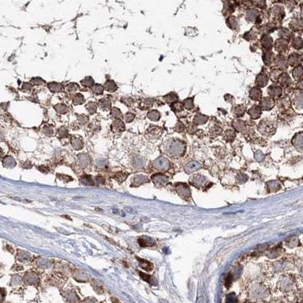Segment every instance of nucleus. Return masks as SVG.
I'll list each match as a JSON object with an SVG mask.
<instances>
[{
    "mask_svg": "<svg viewBox=\"0 0 303 303\" xmlns=\"http://www.w3.org/2000/svg\"><path fill=\"white\" fill-rule=\"evenodd\" d=\"M167 150L173 155H181L184 152V146L178 141H174L167 146Z\"/></svg>",
    "mask_w": 303,
    "mask_h": 303,
    "instance_id": "1",
    "label": "nucleus"
},
{
    "mask_svg": "<svg viewBox=\"0 0 303 303\" xmlns=\"http://www.w3.org/2000/svg\"><path fill=\"white\" fill-rule=\"evenodd\" d=\"M112 131L119 133V132L124 131V129H125V127H124V123L121 120L117 119V121L113 122V124H112Z\"/></svg>",
    "mask_w": 303,
    "mask_h": 303,
    "instance_id": "2",
    "label": "nucleus"
},
{
    "mask_svg": "<svg viewBox=\"0 0 303 303\" xmlns=\"http://www.w3.org/2000/svg\"><path fill=\"white\" fill-rule=\"evenodd\" d=\"M47 87L49 89L52 93H58V92L62 91L63 89V87L61 83H56V82H50L47 84Z\"/></svg>",
    "mask_w": 303,
    "mask_h": 303,
    "instance_id": "3",
    "label": "nucleus"
},
{
    "mask_svg": "<svg viewBox=\"0 0 303 303\" xmlns=\"http://www.w3.org/2000/svg\"><path fill=\"white\" fill-rule=\"evenodd\" d=\"M99 107L103 111L109 110L111 108V101L108 98H103L99 101Z\"/></svg>",
    "mask_w": 303,
    "mask_h": 303,
    "instance_id": "4",
    "label": "nucleus"
},
{
    "mask_svg": "<svg viewBox=\"0 0 303 303\" xmlns=\"http://www.w3.org/2000/svg\"><path fill=\"white\" fill-rule=\"evenodd\" d=\"M104 87V89H105L107 91L110 92V93L116 91L117 89H118V86L115 83V81H112V80H108V81H106Z\"/></svg>",
    "mask_w": 303,
    "mask_h": 303,
    "instance_id": "5",
    "label": "nucleus"
},
{
    "mask_svg": "<svg viewBox=\"0 0 303 303\" xmlns=\"http://www.w3.org/2000/svg\"><path fill=\"white\" fill-rule=\"evenodd\" d=\"M155 165L157 168L159 167V168H161V169H165V168L169 167V162H168L167 159L161 158V159H158L155 161Z\"/></svg>",
    "mask_w": 303,
    "mask_h": 303,
    "instance_id": "6",
    "label": "nucleus"
},
{
    "mask_svg": "<svg viewBox=\"0 0 303 303\" xmlns=\"http://www.w3.org/2000/svg\"><path fill=\"white\" fill-rule=\"evenodd\" d=\"M200 167V165L196 161H193L191 163L188 164L186 167H185V171L187 173H192V172L197 171Z\"/></svg>",
    "mask_w": 303,
    "mask_h": 303,
    "instance_id": "7",
    "label": "nucleus"
},
{
    "mask_svg": "<svg viewBox=\"0 0 303 303\" xmlns=\"http://www.w3.org/2000/svg\"><path fill=\"white\" fill-rule=\"evenodd\" d=\"M139 243L141 246H153L155 244V242L154 240L150 239L148 237H142L139 239Z\"/></svg>",
    "mask_w": 303,
    "mask_h": 303,
    "instance_id": "8",
    "label": "nucleus"
},
{
    "mask_svg": "<svg viewBox=\"0 0 303 303\" xmlns=\"http://www.w3.org/2000/svg\"><path fill=\"white\" fill-rule=\"evenodd\" d=\"M139 260V262H140V266L142 268H143L146 271H151V270L153 268V265L152 263H150L149 261H146V260H144V259H138Z\"/></svg>",
    "mask_w": 303,
    "mask_h": 303,
    "instance_id": "9",
    "label": "nucleus"
},
{
    "mask_svg": "<svg viewBox=\"0 0 303 303\" xmlns=\"http://www.w3.org/2000/svg\"><path fill=\"white\" fill-rule=\"evenodd\" d=\"M78 89H79L78 84H77V83H69V84L67 85L65 87V92L69 94L74 93L77 91Z\"/></svg>",
    "mask_w": 303,
    "mask_h": 303,
    "instance_id": "10",
    "label": "nucleus"
},
{
    "mask_svg": "<svg viewBox=\"0 0 303 303\" xmlns=\"http://www.w3.org/2000/svg\"><path fill=\"white\" fill-rule=\"evenodd\" d=\"M85 102L84 96L81 93H77L74 95L73 97V103L75 105H82Z\"/></svg>",
    "mask_w": 303,
    "mask_h": 303,
    "instance_id": "11",
    "label": "nucleus"
},
{
    "mask_svg": "<svg viewBox=\"0 0 303 303\" xmlns=\"http://www.w3.org/2000/svg\"><path fill=\"white\" fill-rule=\"evenodd\" d=\"M81 85L84 87H92L94 84V80L91 77H86L84 79H83L82 81H81Z\"/></svg>",
    "mask_w": 303,
    "mask_h": 303,
    "instance_id": "12",
    "label": "nucleus"
},
{
    "mask_svg": "<svg viewBox=\"0 0 303 303\" xmlns=\"http://www.w3.org/2000/svg\"><path fill=\"white\" fill-rule=\"evenodd\" d=\"M92 91H93V93L94 94H95V95H101V94L103 93L104 87L101 84L95 83V84H93V86L92 87Z\"/></svg>",
    "mask_w": 303,
    "mask_h": 303,
    "instance_id": "13",
    "label": "nucleus"
},
{
    "mask_svg": "<svg viewBox=\"0 0 303 303\" xmlns=\"http://www.w3.org/2000/svg\"><path fill=\"white\" fill-rule=\"evenodd\" d=\"M54 108H55V111H56L58 113H59V114H66L67 112H68V107H67V105L64 104H62V103L55 105L54 106Z\"/></svg>",
    "mask_w": 303,
    "mask_h": 303,
    "instance_id": "14",
    "label": "nucleus"
},
{
    "mask_svg": "<svg viewBox=\"0 0 303 303\" xmlns=\"http://www.w3.org/2000/svg\"><path fill=\"white\" fill-rule=\"evenodd\" d=\"M249 114L253 118H258L261 115V109L257 106H254L249 110Z\"/></svg>",
    "mask_w": 303,
    "mask_h": 303,
    "instance_id": "15",
    "label": "nucleus"
},
{
    "mask_svg": "<svg viewBox=\"0 0 303 303\" xmlns=\"http://www.w3.org/2000/svg\"><path fill=\"white\" fill-rule=\"evenodd\" d=\"M86 108H87V110L89 112V114L93 115V114H94V113L96 112L97 106H96V104H95V102H89V103H87V105H86Z\"/></svg>",
    "mask_w": 303,
    "mask_h": 303,
    "instance_id": "16",
    "label": "nucleus"
},
{
    "mask_svg": "<svg viewBox=\"0 0 303 303\" xmlns=\"http://www.w3.org/2000/svg\"><path fill=\"white\" fill-rule=\"evenodd\" d=\"M111 115L115 119H120L121 118V112L120 109H118V108H115V107H113L111 110Z\"/></svg>",
    "mask_w": 303,
    "mask_h": 303,
    "instance_id": "17",
    "label": "nucleus"
},
{
    "mask_svg": "<svg viewBox=\"0 0 303 303\" xmlns=\"http://www.w3.org/2000/svg\"><path fill=\"white\" fill-rule=\"evenodd\" d=\"M293 143L296 147L302 148V134H299V135H297L296 136V138L293 140Z\"/></svg>",
    "mask_w": 303,
    "mask_h": 303,
    "instance_id": "18",
    "label": "nucleus"
},
{
    "mask_svg": "<svg viewBox=\"0 0 303 303\" xmlns=\"http://www.w3.org/2000/svg\"><path fill=\"white\" fill-rule=\"evenodd\" d=\"M154 181H155V183H158V184H165V183L167 182V178L164 177L163 175H155V177L154 178Z\"/></svg>",
    "mask_w": 303,
    "mask_h": 303,
    "instance_id": "19",
    "label": "nucleus"
},
{
    "mask_svg": "<svg viewBox=\"0 0 303 303\" xmlns=\"http://www.w3.org/2000/svg\"><path fill=\"white\" fill-rule=\"evenodd\" d=\"M251 97L253 99H259L260 96H261V90L258 88H254V89H252L251 91Z\"/></svg>",
    "mask_w": 303,
    "mask_h": 303,
    "instance_id": "20",
    "label": "nucleus"
},
{
    "mask_svg": "<svg viewBox=\"0 0 303 303\" xmlns=\"http://www.w3.org/2000/svg\"><path fill=\"white\" fill-rule=\"evenodd\" d=\"M148 118L152 121H158L160 118V114L157 111H152L150 112H148Z\"/></svg>",
    "mask_w": 303,
    "mask_h": 303,
    "instance_id": "21",
    "label": "nucleus"
},
{
    "mask_svg": "<svg viewBox=\"0 0 303 303\" xmlns=\"http://www.w3.org/2000/svg\"><path fill=\"white\" fill-rule=\"evenodd\" d=\"M271 100H270L269 99H265L261 102V106L265 110H268L271 108Z\"/></svg>",
    "mask_w": 303,
    "mask_h": 303,
    "instance_id": "22",
    "label": "nucleus"
},
{
    "mask_svg": "<svg viewBox=\"0 0 303 303\" xmlns=\"http://www.w3.org/2000/svg\"><path fill=\"white\" fill-rule=\"evenodd\" d=\"M267 79L266 78V77L264 76V75H259L257 78V83L261 86V87H264L265 86L266 83H267Z\"/></svg>",
    "mask_w": 303,
    "mask_h": 303,
    "instance_id": "23",
    "label": "nucleus"
},
{
    "mask_svg": "<svg viewBox=\"0 0 303 303\" xmlns=\"http://www.w3.org/2000/svg\"><path fill=\"white\" fill-rule=\"evenodd\" d=\"M153 100L151 99H146L144 101H142V103L140 104V107H142V108L144 109H146V108H150L151 106L153 105Z\"/></svg>",
    "mask_w": 303,
    "mask_h": 303,
    "instance_id": "24",
    "label": "nucleus"
},
{
    "mask_svg": "<svg viewBox=\"0 0 303 303\" xmlns=\"http://www.w3.org/2000/svg\"><path fill=\"white\" fill-rule=\"evenodd\" d=\"M280 83L284 85V86H287V85L290 83V77H289V76L287 74H283L282 76H281V77H280Z\"/></svg>",
    "mask_w": 303,
    "mask_h": 303,
    "instance_id": "25",
    "label": "nucleus"
},
{
    "mask_svg": "<svg viewBox=\"0 0 303 303\" xmlns=\"http://www.w3.org/2000/svg\"><path fill=\"white\" fill-rule=\"evenodd\" d=\"M72 144L75 148H81L82 147V142L81 140L74 137L72 139Z\"/></svg>",
    "mask_w": 303,
    "mask_h": 303,
    "instance_id": "26",
    "label": "nucleus"
},
{
    "mask_svg": "<svg viewBox=\"0 0 303 303\" xmlns=\"http://www.w3.org/2000/svg\"><path fill=\"white\" fill-rule=\"evenodd\" d=\"M31 83L34 85L39 86V85L44 84L45 81L40 77H34L31 79Z\"/></svg>",
    "mask_w": 303,
    "mask_h": 303,
    "instance_id": "27",
    "label": "nucleus"
},
{
    "mask_svg": "<svg viewBox=\"0 0 303 303\" xmlns=\"http://www.w3.org/2000/svg\"><path fill=\"white\" fill-rule=\"evenodd\" d=\"M234 127H235L236 129L237 130H240V131L244 130V128H245L244 123L240 121H235V122H234Z\"/></svg>",
    "mask_w": 303,
    "mask_h": 303,
    "instance_id": "28",
    "label": "nucleus"
},
{
    "mask_svg": "<svg viewBox=\"0 0 303 303\" xmlns=\"http://www.w3.org/2000/svg\"><path fill=\"white\" fill-rule=\"evenodd\" d=\"M302 67H298V68H296L293 71V76H294L295 78H299V77L302 76Z\"/></svg>",
    "mask_w": 303,
    "mask_h": 303,
    "instance_id": "29",
    "label": "nucleus"
},
{
    "mask_svg": "<svg viewBox=\"0 0 303 303\" xmlns=\"http://www.w3.org/2000/svg\"><path fill=\"white\" fill-rule=\"evenodd\" d=\"M207 121V117L202 116V115H198L195 118V121L197 124H203Z\"/></svg>",
    "mask_w": 303,
    "mask_h": 303,
    "instance_id": "30",
    "label": "nucleus"
},
{
    "mask_svg": "<svg viewBox=\"0 0 303 303\" xmlns=\"http://www.w3.org/2000/svg\"><path fill=\"white\" fill-rule=\"evenodd\" d=\"M282 91L280 88H278V87H276V88H273L270 90V93L271 95H273V96H277V95H280L281 94Z\"/></svg>",
    "mask_w": 303,
    "mask_h": 303,
    "instance_id": "31",
    "label": "nucleus"
},
{
    "mask_svg": "<svg viewBox=\"0 0 303 303\" xmlns=\"http://www.w3.org/2000/svg\"><path fill=\"white\" fill-rule=\"evenodd\" d=\"M139 274L141 276V277H142L143 280L147 281V282L149 283V284H152V283H151V280H152V277H151V276L147 275V274H145V273H142V272H140V271H139Z\"/></svg>",
    "mask_w": 303,
    "mask_h": 303,
    "instance_id": "32",
    "label": "nucleus"
},
{
    "mask_svg": "<svg viewBox=\"0 0 303 303\" xmlns=\"http://www.w3.org/2000/svg\"><path fill=\"white\" fill-rule=\"evenodd\" d=\"M124 118H125V121H127V122H128V123H129V122H131L134 118V115L130 112H128L124 115Z\"/></svg>",
    "mask_w": 303,
    "mask_h": 303,
    "instance_id": "33",
    "label": "nucleus"
},
{
    "mask_svg": "<svg viewBox=\"0 0 303 303\" xmlns=\"http://www.w3.org/2000/svg\"><path fill=\"white\" fill-rule=\"evenodd\" d=\"M204 180H205V178L204 177H202L201 176H198L194 178V182H195L194 183H195V185H196L197 183H199L200 185H202V183H203ZM194 183H193V184H194Z\"/></svg>",
    "mask_w": 303,
    "mask_h": 303,
    "instance_id": "34",
    "label": "nucleus"
},
{
    "mask_svg": "<svg viewBox=\"0 0 303 303\" xmlns=\"http://www.w3.org/2000/svg\"><path fill=\"white\" fill-rule=\"evenodd\" d=\"M258 15V12H257L256 11H249L248 12V17L249 18V20H252V19H254L255 17H256V15Z\"/></svg>",
    "mask_w": 303,
    "mask_h": 303,
    "instance_id": "35",
    "label": "nucleus"
},
{
    "mask_svg": "<svg viewBox=\"0 0 303 303\" xmlns=\"http://www.w3.org/2000/svg\"><path fill=\"white\" fill-rule=\"evenodd\" d=\"M231 282H232V275L230 273V274H228L227 278H226V280H225V286L227 287H229L230 286Z\"/></svg>",
    "mask_w": 303,
    "mask_h": 303,
    "instance_id": "36",
    "label": "nucleus"
},
{
    "mask_svg": "<svg viewBox=\"0 0 303 303\" xmlns=\"http://www.w3.org/2000/svg\"><path fill=\"white\" fill-rule=\"evenodd\" d=\"M22 89H23L24 91H30V89H32V86L30 83H24L23 87H22Z\"/></svg>",
    "mask_w": 303,
    "mask_h": 303,
    "instance_id": "37",
    "label": "nucleus"
},
{
    "mask_svg": "<svg viewBox=\"0 0 303 303\" xmlns=\"http://www.w3.org/2000/svg\"><path fill=\"white\" fill-rule=\"evenodd\" d=\"M166 99H167V102H174V101L177 100V95H175L174 94H171V95L169 94V95L166 97Z\"/></svg>",
    "mask_w": 303,
    "mask_h": 303,
    "instance_id": "38",
    "label": "nucleus"
},
{
    "mask_svg": "<svg viewBox=\"0 0 303 303\" xmlns=\"http://www.w3.org/2000/svg\"><path fill=\"white\" fill-rule=\"evenodd\" d=\"M294 46L296 48H301L302 47V40L301 39H296L294 42Z\"/></svg>",
    "mask_w": 303,
    "mask_h": 303,
    "instance_id": "39",
    "label": "nucleus"
},
{
    "mask_svg": "<svg viewBox=\"0 0 303 303\" xmlns=\"http://www.w3.org/2000/svg\"><path fill=\"white\" fill-rule=\"evenodd\" d=\"M185 105L187 108H192L193 106V101L192 99H187L185 101Z\"/></svg>",
    "mask_w": 303,
    "mask_h": 303,
    "instance_id": "40",
    "label": "nucleus"
},
{
    "mask_svg": "<svg viewBox=\"0 0 303 303\" xmlns=\"http://www.w3.org/2000/svg\"><path fill=\"white\" fill-rule=\"evenodd\" d=\"M235 301H236V297H235L234 293H232V294L229 295V296H227V302H235Z\"/></svg>",
    "mask_w": 303,
    "mask_h": 303,
    "instance_id": "41",
    "label": "nucleus"
},
{
    "mask_svg": "<svg viewBox=\"0 0 303 303\" xmlns=\"http://www.w3.org/2000/svg\"><path fill=\"white\" fill-rule=\"evenodd\" d=\"M45 133L47 134V135H52L53 134V130H52L51 127H46L44 129Z\"/></svg>",
    "mask_w": 303,
    "mask_h": 303,
    "instance_id": "42",
    "label": "nucleus"
},
{
    "mask_svg": "<svg viewBox=\"0 0 303 303\" xmlns=\"http://www.w3.org/2000/svg\"><path fill=\"white\" fill-rule=\"evenodd\" d=\"M243 112H244V109L243 108L242 110H239V108H236V115L237 116H240V115H243Z\"/></svg>",
    "mask_w": 303,
    "mask_h": 303,
    "instance_id": "43",
    "label": "nucleus"
},
{
    "mask_svg": "<svg viewBox=\"0 0 303 303\" xmlns=\"http://www.w3.org/2000/svg\"><path fill=\"white\" fill-rule=\"evenodd\" d=\"M254 2H255L257 3H259V4H263V5H265V0H254Z\"/></svg>",
    "mask_w": 303,
    "mask_h": 303,
    "instance_id": "44",
    "label": "nucleus"
}]
</instances>
